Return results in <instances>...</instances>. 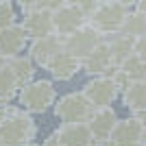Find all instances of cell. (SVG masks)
Returning a JSON list of instances; mask_svg holds the SVG:
<instances>
[{
  "instance_id": "6da1fadb",
  "label": "cell",
  "mask_w": 146,
  "mask_h": 146,
  "mask_svg": "<svg viewBox=\"0 0 146 146\" xmlns=\"http://www.w3.org/2000/svg\"><path fill=\"white\" fill-rule=\"evenodd\" d=\"M37 135V124L29 111L13 107V111L0 122V146H20L33 142Z\"/></svg>"
},
{
  "instance_id": "7a4b0ae2",
  "label": "cell",
  "mask_w": 146,
  "mask_h": 146,
  "mask_svg": "<svg viewBox=\"0 0 146 146\" xmlns=\"http://www.w3.org/2000/svg\"><path fill=\"white\" fill-rule=\"evenodd\" d=\"M57 100V92L52 81L39 79V81H31L24 87H20L18 92V103L24 111H29L31 116L33 113H44L48 111Z\"/></svg>"
},
{
  "instance_id": "3957f363",
  "label": "cell",
  "mask_w": 146,
  "mask_h": 146,
  "mask_svg": "<svg viewBox=\"0 0 146 146\" xmlns=\"http://www.w3.org/2000/svg\"><path fill=\"white\" fill-rule=\"evenodd\" d=\"M129 15V7H122L118 2H100L94 11L87 15V24L94 26L98 33L103 35H111L118 33L124 24V18Z\"/></svg>"
},
{
  "instance_id": "277c9868",
  "label": "cell",
  "mask_w": 146,
  "mask_h": 146,
  "mask_svg": "<svg viewBox=\"0 0 146 146\" xmlns=\"http://www.w3.org/2000/svg\"><path fill=\"white\" fill-rule=\"evenodd\" d=\"M52 109L59 122H87L92 113V105L83 96V92H70L59 100H55Z\"/></svg>"
},
{
  "instance_id": "5b68a950",
  "label": "cell",
  "mask_w": 146,
  "mask_h": 146,
  "mask_svg": "<svg viewBox=\"0 0 146 146\" xmlns=\"http://www.w3.org/2000/svg\"><path fill=\"white\" fill-rule=\"evenodd\" d=\"M94 142L87 122H61V127L44 140L42 146H87Z\"/></svg>"
},
{
  "instance_id": "8992f818",
  "label": "cell",
  "mask_w": 146,
  "mask_h": 146,
  "mask_svg": "<svg viewBox=\"0 0 146 146\" xmlns=\"http://www.w3.org/2000/svg\"><path fill=\"white\" fill-rule=\"evenodd\" d=\"M103 37H105L103 33H98L94 26H90L85 22V24L81 26V29H76L74 33L63 35V50L72 52L74 57H79V59L83 61L98 44L103 42Z\"/></svg>"
},
{
  "instance_id": "52a82bcc",
  "label": "cell",
  "mask_w": 146,
  "mask_h": 146,
  "mask_svg": "<svg viewBox=\"0 0 146 146\" xmlns=\"http://www.w3.org/2000/svg\"><path fill=\"white\" fill-rule=\"evenodd\" d=\"M81 92L90 100L92 109H96V107H109L118 98V94H120V90L116 87L113 79H109V76H92L83 85Z\"/></svg>"
},
{
  "instance_id": "ba28073f",
  "label": "cell",
  "mask_w": 146,
  "mask_h": 146,
  "mask_svg": "<svg viewBox=\"0 0 146 146\" xmlns=\"http://www.w3.org/2000/svg\"><path fill=\"white\" fill-rule=\"evenodd\" d=\"M116 122H118V113L111 109V105L109 107H96V109H92L90 118H87V127H90V133L94 137V142L100 146L107 144L111 131L116 127Z\"/></svg>"
},
{
  "instance_id": "9c48e42d",
  "label": "cell",
  "mask_w": 146,
  "mask_h": 146,
  "mask_svg": "<svg viewBox=\"0 0 146 146\" xmlns=\"http://www.w3.org/2000/svg\"><path fill=\"white\" fill-rule=\"evenodd\" d=\"M29 44L31 39L20 22L0 31V57H5V59L24 55V50H29Z\"/></svg>"
},
{
  "instance_id": "30bf717a",
  "label": "cell",
  "mask_w": 146,
  "mask_h": 146,
  "mask_svg": "<svg viewBox=\"0 0 146 146\" xmlns=\"http://www.w3.org/2000/svg\"><path fill=\"white\" fill-rule=\"evenodd\" d=\"M85 22H87V15L79 7L70 5V2H66L57 11H52V31L57 35H70L76 29H81Z\"/></svg>"
},
{
  "instance_id": "8fae6325",
  "label": "cell",
  "mask_w": 146,
  "mask_h": 146,
  "mask_svg": "<svg viewBox=\"0 0 146 146\" xmlns=\"http://www.w3.org/2000/svg\"><path fill=\"white\" fill-rule=\"evenodd\" d=\"M142 124L135 120L133 116L129 118H118L116 127L111 131L109 140L105 146H140V140H142Z\"/></svg>"
},
{
  "instance_id": "7c38bea8",
  "label": "cell",
  "mask_w": 146,
  "mask_h": 146,
  "mask_svg": "<svg viewBox=\"0 0 146 146\" xmlns=\"http://www.w3.org/2000/svg\"><path fill=\"white\" fill-rule=\"evenodd\" d=\"M63 50V35H57V33H50L46 37H39V39H31L29 44V57L35 61V66L46 68L52 57Z\"/></svg>"
},
{
  "instance_id": "4fadbf2b",
  "label": "cell",
  "mask_w": 146,
  "mask_h": 146,
  "mask_svg": "<svg viewBox=\"0 0 146 146\" xmlns=\"http://www.w3.org/2000/svg\"><path fill=\"white\" fill-rule=\"evenodd\" d=\"M20 24L24 26L29 39H39V37H46L50 33H55L52 31V11H48V9L26 11Z\"/></svg>"
},
{
  "instance_id": "5bb4252c",
  "label": "cell",
  "mask_w": 146,
  "mask_h": 146,
  "mask_svg": "<svg viewBox=\"0 0 146 146\" xmlns=\"http://www.w3.org/2000/svg\"><path fill=\"white\" fill-rule=\"evenodd\" d=\"M46 70H48V72L52 74V79H57V81H70L76 72L83 70V66H81V59L74 57L72 52L59 50V52L46 63Z\"/></svg>"
},
{
  "instance_id": "9a60e30c",
  "label": "cell",
  "mask_w": 146,
  "mask_h": 146,
  "mask_svg": "<svg viewBox=\"0 0 146 146\" xmlns=\"http://www.w3.org/2000/svg\"><path fill=\"white\" fill-rule=\"evenodd\" d=\"M81 66H83V72L90 74V76H105V72H107V70L113 66V63H111L109 48H107L105 39L98 44L94 50H92L85 59L81 61Z\"/></svg>"
},
{
  "instance_id": "2e32d148",
  "label": "cell",
  "mask_w": 146,
  "mask_h": 146,
  "mask_svg": "<svg viewBox=\"0 0 146 146\" xmlns=\"http://www.w3.org/2000/svg\"><path fill=\"white\" fill-rule=\"evenodd\" d=\"M105 44H107V48H109V55H111V63L113 66H120L122 61L127 59L131 52H133V42L135 37L127 35V33H111V35H105L103 37Z\"/></svg>"
},
{
  "instance_id": "e0dca14e",
  "label": "cell",
  "mask_w": 146,
  "mask_h": 146,
  "mask_svg": "<svg viewBox=\"0 0 146 146\" xmlns=\"http://www.w3.org/2000/svg\"><path fill=\"white\" fill-rule=\"evenodd\" d=\"M7 66H9V70L13 72V76H15V81H18L20 87H24L26 83L33 81V74H35V61L31 59L29 55L11 57V59H7Z\"/></svg>"
},
{
  "instance_id": "ac0fdd59",
  "label": "cell",
  "mask_w": 146,
  "mask_h": 146,
  "mask_svg": "<svg viewBox=\"0 0 146 146\" xmlns=\"http://www.w3.org/2000/svg\"><path fill=\"white\" fill-rule=\"evenodd\" d=\"M122 103L127 109L133 111H140L146 107V79L142 81H131L129 87L122 92Z\"/></svg>"
},
{
  "instance_id": "d6986e66",
  "label": "cell",
  "mask_w": 146,
  "mask_h": 146,
  "mask_svg": "<svg viewBox=\"0 0 146 146\" xmlns=\"http://www.w3.org/2000/svg\"><path fill=\"white\" fill-rule=\"evenodd\" d=\"M18 92H20V85H18L13 72L9 70V66H7V61H5L0 66V105L11 103L13 98L18 96Z\"/></svg>"
},
{
  "instance_id": "ffe728a7",
  "label": "cell",
  "mask_w": 146,
  "mask_h": 146,
  "mask_svg": "<svg viewBox=\"0 0 146 146\" xmlns=\"http://www.w3.org/2000/svg\"><path fill=\"white\" fill-rule=\"evenodd\" d=\"M118 68H120V70L127 74L131 81H142V79H146V61L142 59V57H137L135 52H131V55L122 61Z\"/></svg>"
},
{
  "instance_id": "44dd1931",
  "label": "cell",
  "mask_w": 146,
  "mask_h": 146,
  "mask_svg": "<svg viewBox=\"0 0 146 146\" xmlns=\"http://www.w3.org/2000/svg\"><path fill=\"white\" fill-rule=\"evenodd\" d=\"M122 33H127L131 37H140L146 33V18H142L137 11H129V15L124 18V24H122Z\"/></svg>"
},
{
  "instance_id": "7402d4cb",
  "label": "cell",
  "mask_w": 146,
  "mask_h": 146,
  "mask_svg": "<svg viewBox=\"0 0 146 146\" xmlns=\"http://www.w3.org/2000/svg\"><path fill=\"white\" fill-rule=\"evenodd\" d=\"M18 22V13L11 2H0V31Z\"/></svg>"
},
{
  "instance_id": "603a6c76",
  "label": "cell",
  "mask_w": 146,
  "mask_h": 146,
  "mask_svg": "<svg viewBox=\"0 0 146 146\" xmlns=\"http://www.w3.org/2000/svg\"><path fill=\"white\" fill-rule=\"evenodd\" d=\"M68 2H70V5H74V7H79L85 15H90V13L94 11L100 2H103V0H68Z\"/></svg>"
},
{
  "instance_id": "cb8c5ba5",
  "label": "cell",
  "mask_w": 146,
  "mask_h": 146,
  "mask_svg": "<svg viewBox=\"0 0 146 146\" xmlns=\"http://www.w3.org/2000/svg\"><path fill=\"white\" fill-rule=\"evenodd\" d=\"M46 0H18V7L22 9V13L33 11V9H44Z\"/></svg>"
},
{
  "instance_id": "d4e9b609",
  "label": "cell",
  "mask_w": 146,
  "mask_h": 146,
  "mask_svg": "<svg viewBox=\"0 0 146 146\" xmlns=\"http://www.w3.org/2000/svg\"><path fill=\"white\" fill-rule=\"evenodd\" d=\"M133 52L146 61V33H144V35H140V37H135V42H133Z\"/></svg>"
},
{
  "instance_id": "484cf974",
  "label": "cell",
  "mask_w": 146,
  "mask_h": 146,
  "mask_svg": "<svg viewBox=\"0 0 146 146\" xmlns=\"http://www.w3.org/2000/svg\"><path fill=\"white\" fill-rule=\"evenodd\" d=\"M66 2H68V0H46L44 9H48V11H57V9H61Z\"/></svg>"
},
{
  "instance_id": "4316f807",
  "label": "cell",
  "mask_w": 146,
  "mask_h": 146,
  "mask_svg": "<svg viewBox=\"0 0 146 146\" xmlns=\"http://www.w3.org/2000/svg\"><path fill=\"white\" fill-rule=\"evenodd\" d=\"M131 116H133L135 120H137V122H140V124H142V127L146 129V107H144V109H140V111H133Z\"/></svg>"
},
{
  "instance_id": "83f0119b",
  "label": "cell",
  "mask_w": 146,
  "mask_h": 146,
  "mask_svg": "<svg viewBox=\"0 0 146 146\" xmlns=\"http://www.w3.org/2000/svg\"><path fill=\"white\" fill-rule=\"evenodd\" d=\"M135 11L140 13L142 18H146V0H137L135 2Z\"/></svg>"
},
{
  "instance_id": "f1b7e54d",
  "label": "cell",
  "mask_w": 146,
  "mask_h": 146,
  "mask_svg": "<svg viewBox=\"0 0 146 146\" xmlns=\"http://www.w3.org/2000/svg\"><path fill=\"white\" fill-rule=\"evenodd\" d=\"M105 2H118V5H122V7H135L137 0H105Z\"/></svg>"
},
{
  "instance_id": "f546056e",
  "label": "cell",
  "mask_w": 146,
  "mask_h": 146,
  "mask_svg": "<svg viewBox=\"0 0 146 146\" xmlns=\"http://www.w3.org/2000/svg\"><path fill=\"white\" fill-rule=\"evenodd\" d=\"M140 142H144V144H146V129H142V140Z\"/></svg>"
},
{
  "instance_id": "4dcf8cb0",
  "label": "cell",
  "mask_w": 146,
  "mask_h": 146,
  "mask_svg": "<svg viewBox=\"0 0 146 146\" xmlns=\"http://www.w3.org/2000/svg\"><path fill=\"white\" fill-rule=\"evenodd\" d=\"M20 146H39V144H35V142H26V144H20Z\"/></svg>"
},
{
  "instance_id": "1f68e13d",
  "label": "cell",
  "mask_w": 146,
  "mask_h": 146,
  "mask_svg": "<svg viewBox=\"0 0 146 146\" xmlns=\"http://www.w3.org/2000/svg\"><path fill=\"white\" fill-rule=\"evenodd\" d=\"M87 146H100V144H96V142H90V144H87Z\"/></svg>"
},
{
  "instance_id": "d6a6232c",
  "label": "cell",
  "mask_w": 146,
  "mask_h": 146,
  "mask_svg": "<svg viewBox=\"0 0 146 146\" xmlns=\"http://www.w3.org/2000/svg\"><path fill=\"white\" fill-rule=\"evenodd\" d=\"M5 61H7V59H5V57H0V66H2V63H5Z\"/></svg>"
},
{
  "instance_id": "836d02e7",
  "label": "cell",
  "mask_w": 146,
  "mask_h": 146,
  "mask_svg": "<svg viewBox=\"0 0 146 146\" xmlns=\"http://www.w3.org/2000/svg\"><path fill=\"white\" fill-rule=\"evenodd\" d=\"M0 2H11V0H0Z\"/></svg>"
},
{
  "instance_id": "e575fe53",
  "label": "cell",
  "mask_w": 146,
  "mask_h": 146,
  "mask_svg": "<svg viewBox=\"0 0 146 146\" xmlns=\"http://www.w3.org/2000/svg\"><path fill=\"white\" fill-rule=\"evenodd\" d=\"M140 146H146V144H144V142H140Z\"/></svg>"
}]
</instances>
